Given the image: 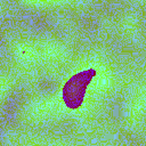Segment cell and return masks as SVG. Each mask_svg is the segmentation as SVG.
Returning a JSON list of instances; mask_svg holds the SVG:
<instances>
[{
	"label": "cell",
	"mask_w": 146,
	"mask_h": 146,
	"mask_svg": "<svg viewBox=\"0 0 146 146\" xmlns=\"http://www.w3.org/2000/svg\"><path fill=\"white\" fill-rule=\"evenodd\" d=\"M92 75H94V71L83 72V73L72 78L66 83L65 88L63 89V96H64L66 105L68 107L75 108L81 104V102L83 99L86 86L88 83V80L90 78H92Z\"/></svg>",
	"instance_id": "obj_1"
}]
</instances>
